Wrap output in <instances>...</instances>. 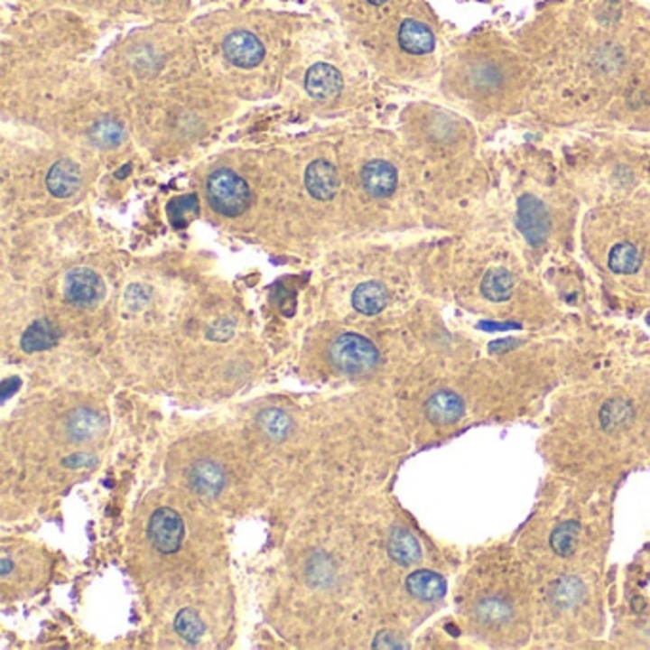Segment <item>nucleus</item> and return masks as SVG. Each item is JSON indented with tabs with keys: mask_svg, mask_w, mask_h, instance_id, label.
Returning a JSON list of instances; mask_svg holds the SVG:
<instances>
[{
	"mask_svg": "<svg viewBox=\"0 0 650 650\" xmlns=\"http://www.w3.org/2000/svg\"><path fill=\"white\" fill-rule=\"evenodd\" d=\"M397 170L387 161H370L361 170L365 191L376 199H385L397 190Z\"/></svg>",
	"mask_w": 650,
	"mask_h": 650,
	"instance_id": "nucleus-8",
	"label": "nucleus"
},
{
	"mask_svg": "<svg viewBox=\"0 0 650 650\" xmlns=\"http://www.w3.org/2000/svg\"><path fill=\"white\" fill-rule=\"evenodd\" d=\"M483 294L492 302H504L511 296L513 277L507 269H492L483 279Z\"/></svg>",
	"mask_w": 650,
	"mask_h": 650,
	"instance_id": "nucleus-25",
	"label": "nucleus"
},
{
	"mask_svg": "<svg viewBox=\"0 0 650 650\" xmlns=\"http://www.w3.org/2000/svg\"><path fill=\"white\" fill-rule=\"evenodd\" d=\"M197 212H199V202H197L195 195L180 197L168 204V218H170V221H172V226L176 229L185 228V224H187L185 218L193 216Z\"/></svg>",
	"mask_w": 650,
	"mask_h": 650,
	"instance_id": "nucleus-28",
	"label": "nucleus"
},
{
	"mask_svg": "<svg viewBox=\"0 0 650 650\" xmlns=\"http://www.w3.org/2000/svg\"><path fill=\"white\" fill-rule=\"evenodd\" d=\"M367 3L372 5V6H384V5L387 3V0H367Z\"/></svg>",
	"mask_w": 650,
	"mask_h": 650,
	"instance_id": "nucleus-30",
	"label": "nucleus"
},
{
	"mask_svg": "<svg viewBox=\"0 0 650 650\" xmlns=\"http://www.w3.org/2000/svg\"><path fill=\"white\" fill-rule=\"evenodd\" d=\"M408 593L425 603H433L447 593V581L433 571H416L406 578Z\"/></svg>",
	"mask_w": 650,
	"mask_h": 650,
	"instance_id": "nucleus-15",
	"label": "nucleus"
},
{
	"mask_svg": "<svg viewBox=\"0 0 650 650\" xmlns=\"http://www.w3.org/2000/svg\"><path fill=\"white\" fill-rule=\"evenodd\" d=\"M174 627H176V633L178 636L187 641V643H199L204 636V622L200 620V616L197 610L193 608H183L178 612L176 620H174Z\"/></svg>",
	"mask_w": 650,
	"mask_h": 650,
	"instance_id": "nucleus-26",
	"label": "nucleus"
},
{
	"mask_svg": "<svg viewBox=\"0 0 650 650\" xmlns=\"http://www.w3.org/2000/svg\"><path fill=\"white\" fill-rule=\"evenodd\" d=\"M387 300L385 286L376 281L358 284L353 292V307L363 315H378L387 305Z\"/></svg>",
	"mask_w": 650,
	"mask_h": 650,
	"instance_id": "nucleus-18",
	"label": "nucleus"
},
{
	"mask_svg": "<svg viewBox=\"0 0 650 650\" xmlns=\"http://www.w3.org/2000/svg\"><path fill=\"white\" fill-rule=\"evenodd\" d=\"M641 264V252L636 245L620 243L616 245L608 254V267L618 273V275H631L636 273Z\"/></svg>",
	"mask_w": 650,
	"mask_h": 650,
	"instance_id": "nucleus-23",
	"label": "nucleus"
},
{
	"mask_svg": "<svg viewBox=\"0 0 650 650\" xmlns=\"http://www.w3.org/2000/svg\"><path fill=\"white\" fill-rule=\"evenodd\" d=\"M586 588L578 578H561L557 581H553L550 591H547V599L555 608L561 610H569L574 608L581 599H584Z\"/></svg>",
	"mask_w": 650,
	"mask_h": 650,
	"instance_id": "nucleus-20",
	"label": "nucleus"
},
{
	"mask_svg": "<svg viewBox=\"0 0 650 650\" xmlns=\"http://www.w3.org/2000/svg\"><path fill=\"white\" fill-rule=\"evenodd\" d=\"M190 485L197 494L212 498V496H218L221 490H224L226 471L212 460L197 461L190 471Z\"/></svg>",
	"mask_w": 650,
	"mask_h": 650,
	"instance_id": "nucleus-14",
	"label": "nucleus"
},
{
	"mask_svg": "<svg viewBox=\"0 0 650 650\" xmlns=\"http://www.w3.org/2000/svg\"><path fill=\"white\" fill-rule=\"evenodd\" d=\"M60 339V330L54 327L52 322L46 319H39L31 324L22 336V348L27 353H37L46 351L54 348Z\"/></svg>",
	"mask_w": 650,
	"mask_h": 650,
	"instance_id": "nucleus-19",
	"label": "nucleus"
},
{
	"mask_svg": "<svg viewBox=\"0 0 650 650\" xmlns=\"http://www.w3.org/2000/svg\"><path fill=\"white\" fill-rule=\"evenodd\" d=\"M464 413H466L464 401H461V397L456 395L454 391L449 389L437 391L435 395H432L430 401L425 403L427 420L437 425H450L464 416Z\"/></svg>",
	"mask_w": 650,
	"mask_h": 650,
	"instance_id": "nucleus-11",
	"label": "nucleus"
},
{
	"mask_svg": "<svg viewBox=\"0 0 650 650\" xmlns=\"http://www.w3.org/2000/svg\"><path fill=\"white\" fill-rule=\"evenodd\" d=\"M90 140L94 145L101 149H113L118 147L125 140V126L116 121V118L106 116L99 118V121L90 130Z\"/></svg>",
	"mask_w": 650,
	"mask_h": 650,
	"instance_id": "nucleus-21",
	"label": "nucleus"
},
{
	"mask_svg": "<svg viewBox=\"0 0 650 650\" xmlns=\"http://www.w3.org/2000/svg\"><path fill=\"white\" fill-rule=\"evenodd\" d=\"M580 534L581 528L576 521H564L561 523L552 534V550L559 555V557H571L574 553V550L578 547L580 542Z\"/></svg>",
	"mask_w": 650,
	"mask_h": 650,
	"instance_id": "nucleus-24",
	"label": "nucleus"
},
{
	"mask_svg": "<svg viewBox=\"0 0 650 650\" xmlns=\"http://www.w3.org/2000/svg\"><path fill=\"white\" fill-rule=\"evenodd\" d=\"M82 183V174L77 162L70 159L58 161L46 176V187L56 199H70L73 197Z\"/></svg>",
	"mask_w": 650,
	"mask_h": 650,
	"instance_id": "nucleus-12",
	"label": "nucleus"
},
{
	"mask_svg": "<svg viewBox=\"0 0 650 650\" xmlns=\"http://www.w3.org/2000/svg\"><path fill=\"white\" fill-rule=\"evenodd\" d=\"M374 648H404V643L391 631H382L374 641Z\"/></svg>",
	"mask_w": 650,
	"mask_h": 650,
	"instance_id": "nucleus-29",
	"label": "nucleus"
},
{
	"mask_svg": "<svg viewBox=\"0 0 650 650\" xmlns=\"http://www.w3.org/2000/svg\"><path fill=\"white\" fill-rule=\"evenodd\" d=\"M207 197L210 207L228 218L245 214L252 202V191L248 183L228 168H219L209 176Z\"/></svg>",
	"mask_w": 650,
	"mask_h": 650,
	"instance_id": "nucleus-1",
	"label": "nucleus"
},
{
	"mask_svg": "<svg viewBox=\"0 0 650 650\" xmlns=\"http://www.w3.org/2000/svg\"><path fill=\"white\" fill-rule=\"evenodd\" d=\"M224 54L226 58L241 70H252L260 65L265 58L264 42L250 31L237 29L231 31L224 39Z\"/></svg>",
	"mask_w": 650,
	"mask_h": 650,
	"instance_id": "nucleus-5",
	"label": "nucleus"
},
{
	"mask_svg": "<svg viewBox=\"0 0 650 650\" xmlns=\"http://www.w3.org/2000/svg\"><path fill=\"white\" fill-rule=\"evenodd\" d=\"M341 88H344V79H341L336 67L329 63H315L305 73V90L313 99L329 101L339 96Z\"/></svg>",
	"mask_w": 650,
	"mask_h": 650,
	"instance_id": "nucleus-6",
	"label": "nucleus"
},
{
	"mask_svg": "<svg viewBox=\"0 0 650 650\" xmlns=\"http://www.w3.org/2000/svg\"><path fill=\"white\" fill-rule=\"evenodd\" d=\"M513 618V607L504 597L487 595L475 605V620L485 627H502Z\"/></svg>",
	"mask_w": 650,
	"mask_h": 650,
	"instance_id": "nucleus-16",
	"label": "nucleus"
},
{
	"mask_svg": "<svg viewBox=\"0 0 650 650\" xmlns=\"http://www.w3.org/2000/svg\"><path fill=\"white\" fill-rule=\"evenodd\" d=\"M258 425H260V430L271 441H277V442L288 439V435L292 433V427H294L290 416L286 413H283V410H279V408L264 410V413L258 418Z\"/></svg>",
	"mask_w": 650,
	"mask_h": 650,
	"instance_id": "nucleus-22",
	"label": "nucleus"
},
{
	"mask_svg": "<svg viewBox=\"0 0 650 650\" xmlns=\"http://www.w3.org/2000/svg\"><path fill=\"white\" fill-rule=\"evenodd\" d=\"M63 292L70 303L80 307H92L104 298L106 286L96 271L88 267H77L70 271V275H67Z\"/></svg>",
	"mask_w": 650,
	"mask_h": 650,
	"instance_id": "nucleus-4",
	"label": "nucleus"
},
{
	"mask_svg": "<svg viewBox=\"0 0 650 650\" xmlns=\"http://www.w3.org/2000/svg\"><path fill=\"white\" fill-rule=\"evenodd\" d=\"M633 416V408L624 399H610L601 410V423L607 432L620 430L627 425Z\"/></svg>",
	"mask_w": 650,
	"mask_h": 650,
	"instance_id": "nucleus-27",
	"label": "nucleus"
},
{
	"mask_svg": "<svg viewBox=\"0 0 650 650\" xmlns=\"http://www.w3.org/2000/svg\"><path fill=\"white\" fill-rule=\"evenodd\" d=\"M330 363L344 374H367L380 361L378 348L358 334H341L330 346Z\"/></svg>",
	"mask_w": 650,
	"mask_h": 650,
	"instance_id": "nucleus-2",
	"label": "nucleus"
},
{
	"mask_svg": "<svg viewBox=\"0 0 650 650\" xmlns=\"http://www.w3.org/2000/svg\"><path fill=\"white\" fill-rule=\"evenodd\" d=\"M305 190L317 200H330L336 197L339 178L338 170L329 161H313L305 170Z\"/></svg>",
	"mask_w": 650,
	"mask_h": 650,
	"instance_id": "nucleus-7",
	"label": "nucleus"
},
{
	"mask_svg": "<svg viewBox=\"0 0 650 650\" xmlns=\"http://www.w3.org/2000/svg\"><path fill=\"white\" fill-rule=\"evenodd\" d=\"M517 224H519V229L523 231V235L528 238V243H533V245L543 243L547 237V231H550V218H547L542 202L533 197H526L519 204Z\"/></svg>",
	"mask_w": 650,
	"mask_h": 650,
	"instance_id": "nucleus-10",
	"label": "nucleus"
},
{
	"mask_svg": "<svg viewBox=\"0 0 650 650\" xmlns=\"http://www.w3.org/2000/svg\"><path fill=\"white\" fill-rule=\"evenodd\" d=\"M185 534V526L180 517V513L170 507H161L149 521V538L151 543L157 547V550L164 555L176 553Z\"/></svg>",
	"mask_w": 650,
	"mask_h": 650,
	"instance_id": "nucleus-3",
	"label": "nucleus"
},
{
	"mask_svg": "<svg viewBox=\"0 0 650 650\" xmlns=\"http://www.w3.org/2000/svg\"><path fill=\"white\" fill-rule=\"evenodd\" d=\"M387 552H389V557L395 562L403 564V567L418 562L422 557V547H420L418 540L410 534L406 528L391 530L389 540H387Z\"/></svg>",
	"mask_w": 650,
	"mask_h": 650,
	"instance_id": "nucleus-17",
	"label": "nucleus"
},
{
	"mask_svg": "<svg viewBox=\"0 0 650 650\" xmlns=\"http://www.w3.org/2000/svg\"><path fill=\"white\" fill-rule=\"evenodd\" d=\"M397 41L401 50L413 56L432 54L435 48V35L432 27L413 18H406L401 22L397 31Z\"/></svg>",
	"mask_w": 650,
	"mask_h": 650,
	"instance_id": "nucleus-9",
	"label": "nucleus"
},
{
	"mask_svg": "<svg viewBox=\"0 0 650 650\" xmlns=\"http://www.w3.org/2000/svg\"><path fill=\"white\" fill-rule=\"evenodd\" d=\"M106 430V420L90 408H75L65 418V432L71 441L87 442L99 437Z\"/></svg>",
	"mask_w": 650,
	"mask_h": 650,
	"instance_id": "nucleus-13",
	"label": "nucleus"
}]
</instances>
